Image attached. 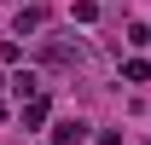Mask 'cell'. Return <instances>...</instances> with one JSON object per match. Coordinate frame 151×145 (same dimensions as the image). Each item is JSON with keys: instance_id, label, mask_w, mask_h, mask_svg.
<instances>
[{"instance_id": "1", "label": "cell", "mask_w": 151, "mask_h": 145, "mask_svg": "<svg viewBox=\"0 0 151 145\" xmlns=\"http://www.w3.org/2000/svg\"><path fill=\"white\" fill-rule=\"evenodd\" d=\"M41 58H47V64H81V41H47Z\"/></svg>"}, {"instance_id": "2", "label": "cell", "mask_w": 151, "mask_h": 145, "mask_svg": "<svg viewBox=\"0 0 151 145\" xmlns=\"http://www.w3.org/2000/svg\"><path fill=\"white\" fill-rule=\"evenodd\" d=\"M52 139H58V145H81V139H87V122L64 116V122H52Z\"/></svg>"}, {"instance_id": "4", "label": "cell", "mask_w": 151, "mask_h": 145, "mask_svg": "<svg viewBox=\"0 0 151 145\" xmlns=\"http://www.w3.org/2000/svg\"><path fill=\"white\" fill-rule=\"evenodd\" d=\"M35 29H47V12L41 6H23L18 12V35H35Z\"/></svg>"}, {"instance_id": "3", "label": "cell", "mask_w": 151, "mask_h": 145, "mask_svg": "<svg viewBox=\"0 0 151 145\" xmlns=\"http://www.w3.org/2000/svg\"><path fill=\"white\" fill-rule=\"evenodd\" d=\"M47 122V93H29L23 99V128H41Z\"/></svg>"}, {"instance_id": "6", "label": "cell", "mask_w": 151, "mask_h": 145, "mask_svg": "<svg viewBox=\"0 0 151 145\" xmlns=\"http://www.w3.org/2000/svg\"><path fill=\"white\" fill-rule=\"evenodd\" d=\"M122 75H128V81H151V64H145V58H128Z\"/></svg>"}, {"instance_id": "5", "label": "cell", "mask_w": 151, "mask_h": 145, "mask_svg": "<svg viewBox=\"0 0 151 145\" xmlns=\"http://www.w3.org/2000/svg\"><path fill=\"white\" fill-rule=\"evenodd\" d=\"M12 87L29 99V93H41V75H35V70H18V75H12Z\"/></svg>"}]
</instances>
